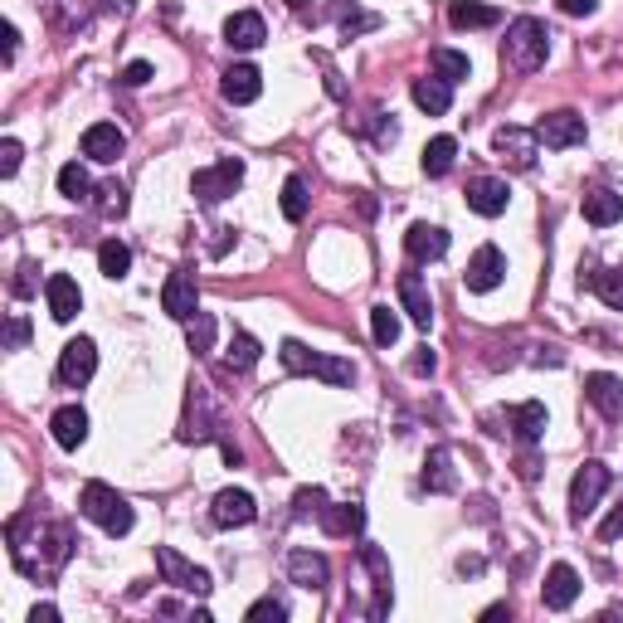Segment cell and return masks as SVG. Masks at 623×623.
Masks as SVG:
<instances>
[{
  "label": "cell",
  "mask_w": 623,
  "mask_h": 623,
  "mask_svg": "<svg viewBox=\"0 0 623 623\" xmlns=\"http://www.w3.org/2000/svg\"><path fill=\"white\" fill-rule=\"evenodd\" d=\"M78 512L88 516V521H98L108 536H127L132 531V507H127V497L117 492V487H108V482H88L83 492H78Z\"/></svg>",
  "instance_id": "obj_1"
},
{
  "label": "cell",
  "mask_w": 623,
  "mask_h": 623,
  "mask_svg": "<svg viewBox=\"0 0 623 623\" xmlns=\"http://www.w3.org/2000/svg\"><path fill=\"white\" fill-rule=\"evenodd\" d=\"M278 356H283V366L293 370V375H312V380H327V385H351V380H356V366H351V361L307 351L302 341H283Z\"/></svg>",
  "instance_id": "obj_2"
},
{
  "label": "cell",
  "mask_w": 623,
  "mask_h": 623,
  "mask_svg": "<svg viewBox=\"0 0 623 623\" xmlns=\"http://www.w3.org/2000/svg\"><path fill=\"white\" fill-rule=\"evenodd\" d=\"M239 185H244V161H239V156H224V161H215V166H205V171L190 176V195H195L200 205H220Z\"/></svg>",
  "instance_id": "obj_3"
},
{
  "label": "cell",
  "mask_w": 623,
  "mask_h": 623,
  "mask_svg": "<svg viewBox=\"0 0 623 623\" xmlns=\"http://www.w3.org/2000/svg\"><path fill=\"white\" fill-rule=\"evenodd\" d=\"M546 54H550V35H546V25L541 20H531V15H521L512 30H507V59H512L516 69H541L546 64Z\"/></svg>",
  "instance_id": "obj_4"
},
{
  "label": "cell",
  "mask_w": 623,
  "mask_h": 623,
  "mask_svg": "<svg viewBox=\"0 0 623 623\" xmlns=\"http://www.w3.org/2000/svg\"><path fill=\"white\" fill-rule=\"evenodd\" d=\"M609 492V468L599 463V458H589L580 473L570 477V516L575 521H585L594 507H599V497Z\"/></svg>",
  "instance_id": "obj_5"
},
{
  "label": "cell",
  "mask_w": 623,
  "mask_h": 623,
  "mask_svg": "<svg viewBox=\"0 0 623 623\" xmlns=\"http://www.w3.org/2000/svg\"><path fill=\"white\" fill-rule=\"evenodd\" d=\"M156 570L166 575V585L185 589V594H210V570H200V565H190V560H181L171 546H156Z\"/></svg>",
  "instance_id": "obj_6"
},
{
  "label": "cell",
  "mask_w": 623,
  "mask_h": 623,
  "mask_svg": "<svg viewBox=\"0 0 623 623\" xmlns=\"http://www.w3.org/2000/svg\"><path fill=\"white\" fill-rule=\"evenodd\" d=\"M93 370H98V346L88 341V336H78V341H69L64 351H59V385H88L93 380Z\"/></svg>",
  "instance_id": "obj_7"
},
{
  "label": "cell",
  "mask_w": 623,
  "mask_h": 623,
  "mask_svg": "<svg viewBox=\"0 0 623 623\" xmlns=\"http://www.w3.org/2000/svg\"><path fill=\"white\" fill-rule=\"evenodd\" d=\"M502 278H507V254H502L497 244H482V249L468 258V273H463V283H468L473 293H492Z\"/></svg>",
  "instance_id": "obj_8"
},
{
  "label": "cell",
  "mask_w": 623,
  "mask_h": 623,
  "mask_svg": "<svg viewBox=\"0 0 623 623\" xmlns=\"http://www.w3.org/2000/svg\"><path fill=\"white\" fill-rule=\"evenodd\" d=\"M536 137H541V147H550V151L580 147V142H585V117H580V112H570V108L550 112V117H541Z\"/></svg>",
  "instance_id": "obj_9"
},
{
  "label": "cell",
  "mask_w": 623,
  "mask_h": 623,
  "mask_svg": "<svg viewBox=\"0 0 623 623\" xmlns=\"http://www.w3.org/2000/svg\"><path fill=\"white\" fill-rule=\"evenodd\" d=\"M507 205H512V190H507V181H497V176H477V181L468 185V210L482 215V220L507 215Z\"/></svg>",
  "instance_id": "obj_10"
},
{
  "label": "cell",
  "mask_w": 623,
  "mask_h": 623,
  "mask_svg": "<svg viewBox=\"0 0 623 623\" xmlns=\"http://www.w3.org/2000/svg\"><path fill=\"white\" fill-rule=\"evenodd\" d=\"M161 307H166L176 322H190V317L200 312V288H195V278H190L185 268L166 278V288H161Z\"/></svg>",
  "instance_id": "obj_11"
},
{
  "label": "cell",
  "mask_w": 623,
  "mask_h": 623,
  "mask_svg": "<svg viewBox=\"0 0 623 623\" xmlns=\"http://www.w3.org/2000/svg\"><path fill=\"white\" fill-rule=\"evenodd\" d=\"M404 254L414 258V263H434V258H443L448 254V229L414 220L409 224V234H404Z\"/></svg>",
  "instance_id": "obj_12"
},
{
  "label": "cell",
  "mask_w": 623,
  "mask_h": 623,
  "mask_svg": "<svg viewBox=\"0 0 623 623\" xmlns=\"http://www.w3.org/2000/svg\"><path fill=\"white\" fill-rule=\"evenodd\" d=\"M585 400L604 414V419H623V380L609 370H594L585 380Z\"/></svg>",
  "instance_id": "obj_13"
},
{
  "label": "cell",
  "mask_w": 623,
  "mask_h": 623,
  "mask_svg": "<svg viewBox=\"0 0 623 623\" xmlns=\"http://www.w3.org/2000/svg\"><path fill=\"white\" fill-rule=\"evenodd\" d=\"M44 302H49V317H54V322H74L78 307H83V293H78V283L69 273H54V278L44 283Z\"/></svg>",
  "instance_id": "obj_14"
},
{
  "label": "cell",
  "mask_w": 623,
  "mask_h": 623,
  "mask_svg": "<svg viewBox=\"0 0 623 623\" xmlns=\"http://www.w3.org/2000/svg\"><path fill=\"white\" fill-rule=\"evenodd\" d=\"M49 434L59 448H83L88 443V414H83V404H64V409H54V419H49Z\"/></svg>",
  "instance_id": "obj_15"
},
{
  "label": "cell",
  "mask_w": 623,
  "mask_h": 623,
  "mask_svg": "<svg viewBox=\"0 0 623 623\" xmlns=\"http://www.w3.org/2000/svg\"><path fill=\"white\" fill-rule=\"evenodd\" d=\"M210 516H215V526H249L258 516V507L244 487H224L220 497H215V507H210Z\"/></svg>",
  "instance_id": "obj_16"
},
{
  "label": "cell",
  "mask_w": 623,
  "mask_h": 623,
  "mask_svg": "<svg viewBox=\"0 0 623 623\" xmlns=\"http://www.w3.org/2000/svg\"><path fill=\"white\" fill-rule=\"evenodd\" d=\"M122 147H127V137H122L112 122H93V127L83 132V156H88V161H98V166L117 161V156H122Z\"/></svg>",
  "instance_id": "obj_17"
},
{
  "label": "cell",
  "mask_w": 623,
  "mask_h": 623,
  "mask_svg": "<svg viewBox=\"0 0 623 623\" xmlns=\"http://www.w3.org/2000/svg\"><path fill=\"white\" fill-rule=\"evenodd\" d=\"M536 132H521V127H502L497 137H492V147L502 151V161H512L516 171H531V161H536Z\"/></svg>",
  "instance_id": "obj_18"
},
{
  "label": "cell",
  "mask_w": 623,
  "mask_h": 623,
  "mask_svg": "<svg viewBox=\"0 0 623 623\" xmlns=\"http://www.w3.org/2000/svg\"><path fill=\"white\" fill-rule=\"evenodd\" d=\"M224 39H229V49H258L268 39V25H263L258 10H234L224 20Z\"/></svg>",
  "instance_id": "obj_19"
},
{
  "label": "cell",
  "mask_w": 623,
  "mask_h": 623,
  "mask_svg": "<svg viewBox=\"0 0 623 623\" xmlns=\"http://www.w3.org/2000/svg\"><path fill=\"white\" fill-rule=\"evenodd\" d=\"M400 302H404V312H409V322L429 331V322H434V297H429L419 273H400Z\"/></svg>",
  "instance_id": "obj_20"
},
{
  "label": "cell",
  "mask_w": 623,
  "mask_h": 623,
  "mask_svg": "<svg viewBox=\"0 0 623 623\" xmlns=\"http://www.w3.org/2000/svg\"><path fill=\"white\" fill-rule=\"evenodd\" d=\"M541 599H546V609H570V604L580 599V575H575V565H565V560L550 565Z\"/></svg>",
  "instance_id": "obj_21"
},
{
  "label": "cell",
  "mask_w": 623,
  "mask_h": 623,
  "mask_svg": "<svg viewBox=\"0 0 623 623\" xmlns=\"http://www.w3.org/2000/svg\"><path fill=\"white\" fill-rule=\"evenodd\" d=\"M224 103H234V108H244V103H254L258 93H263V74H258L254 64H234L220 83Z\"/></svg>",
  "instance_id": "obj_22"
},
{
  "label": "cell",
  "mask_w": 623,
  "mask_h": 623,
  "mask_svg": "<svg viewBox=\"0 0 623 623\" xmlns=\"http://www.w3.org/2000/svg\"><path fill=\"white\" fill-rule=\"evenodd\" d=\"M288 575L302 589H322L331 580V565H327V555H317V550H293L288 555Z\"/></svg>",
  "instance_id": "obj_23"
},
{
  "label": "cell",
  "mask_w": 623,
  "mask_h": 623,
  "mask_svg": "<svg viewBox=\"0 0 623 623\" xmlns=\"http://www.w3.org/2000/svg\"><path fill=\"white\" fill-rule=\"evenodd\" d=\"M361 560H366V570L375 575V604H370V619H385V609H390V560H385V550L380 546H361Z\"/></svg>",
  "instance_id": "obj_24"
},
{
  "label": "cell",
  "mask_w": 623,
  "mask_h": 623,
  "mask_svg": "<svg viewBox=\"0 0 623 623\" xmlns=\"http://www.w3.org/2000/svg\"><path fill=\"white\" fill-rule=\"evenodd\" d=\"M580 210H585V220L594 224V229H609V224L623 220V195H614V190H589Z\"/></svg>",
  "instance_id": "obj_25"
},
{
  "label": "cell",
  "mask_w": 623,
  "mask_h": 623,
  "mask_svg": "<svg viewBox=\"0 0 623 623\" xmlns=\"http://www.w3.org/2000/svg\"><path fill=\"white\" fill-rule=\"evenodd\" d=\"M546 424H550V414H546V404L541 400H526V404H516L512 409V429H516V439L521 443H536L546 434Z\"/></svg>",
  "instance_id": "obj_26"
},
{
  "label": "cell",
  "mask_w": 623,
  "mask_h": 623,
  "mask_svg": "<svg viewBox=\"0 0 623 623\" xmlns=\"http://www.w3.org/2000/svg\"><path fill=\"white\" fill-rule=\"evenodd\" d=\"M414 103L429 112V117H443V112L453 108V83H443V78H414Z\"/></svg>",
  "instance_id": "obj_27"
},
{
  "label": "cell",
  "mask_w": 623,
  "mask_h": 623,
  "mask_svg": "<svg viewBox=\"0 0 623 623\" xmlns=\"http://www.w3.org/2000/svg\"><path fill=\"white\" fill-rule=\"evenodd\" d=\"M448 20H453V30H487V25H497L502 15H497L492 5H477V0H458V5H448Z\"/></svg>",
  "instance_id": "obj_28"
},
{
  "label": "cell",
  "mask_w": 623,
  "mask_h": 623,
  "mask_svg": "<svg viewBox=\"0 0 623 623\" xmlns=\"http://www.w3.org/2000/svg\"><path fill=\"white\" fill-rule=\"evenodd\" d=\"M322 526H327L331 536H361V531H366V512H361L356 502H341V507H327V512H322Z\"/></svg>",
  "instance_id": "obj_29"
},
{
  "label": "cell",
  "mask_w": 623,
  "mask_h": 623,
  "mask_svg": "<svg viewBox=\"0 0 623 623\" xmlns=\"http://www.w3.org/2000/svg\"><path fill=\"white\" fill-rule=\"evenodd\" d=\"M453 156H458V142L453 137H434L424 156H419V166H424V176H448L453 171Z\"/></svg>",
  "instance_id": "obj_30"
},
{
  "label": "cell",
  "mask_w": 623,
  "mask_h": 623,
  "mask_svg": "<svg viewBox=\"0 0 623 623\" xmlns=\"http://www.w3.org/2000/svg\"><path fill=\"white\" fill-rule=\"evenodd\" d=\"M448 463H453L448 448H434V453H429V463H424V487H429V492H453V487H458V477H453Z\"/></svg>",
  "instance_id": "obj_31"
},
{
  "label": "cell",
  "mask_w": 623,
  "mask_h": 623,
  "mask_svg": "<svg viewBox=\"0 0 623 623\" xmlns=\"http://www.w3.org/2000/svg\"><path fill=\"white\" fill-rule=\"evenodd\" d=\"M434 78H443V83H463V78H473V59L458 54V49H434Z\"/></svg>",
  "instance_id": "obj_32"
},
{
  "label": "cell",
  "mask_w": 623,
  "mask_h": 623,
  "mask_svg": "<svg viewBox=\"0 0 623 623\" xmlns=\"http://www.w3.org/2000/svg\"><path fill=\"white\" fill-rule=\"evenodd\" d=\"M400 317H395V307H370V336H375V346H395L400 341Z\"/></svg>",
  "instance_id": "obj_33"
},
{
  "label": "cell",
  "mask_w": 623,
  "mask_h": 623,
  "mask_svg": "<svg viewBox=\"0 0 623 623\" xmlns=\"http://www.w3.org/2000/svg\"><path fill=\"white\" fill-rule=\"evenodd\" d=\"M589 293H599L614 312H623V268H594V288Z\"/></svg>",
  "instance_id": "obj_34"
},
{
  "label": "cell",
  "mask_w": 623,
  "mask_h": 623,
  "mask_svg": "<svg viewBox=\"0 0 623 623\" xmlns=\"http://www.w3.org/2000/svg\"><path fill=\"white\" fill-rule=\"evenodd\" d=\"M98 268H103L108 278H127V268H132V249H127L122 239H108V244L98 249Z\"/></svg>",
  "instance_id": "obj_35"
},
{
  "label": "cell",
  "mask_w": 623,
  "mask_h": 623,
  "mask_svg": "<svg viewBox=\"0 0 623 623\" xmlns=\"http://www.w3.org/2000/svg\"><path fill=\"white\" fill-rule=\"evenodd\" d=\"M185 341H190L195 356H205V351L215 346V317H210V312H195V317L185 322Z\"/></svg>",
  "instance_id": "obj_36"
},
{
  "label": "cell",
  "mask_w": 623,
  "mask_h": 623,
  "mask_svg": "<svg viewBox=\"0 0 623 623\" xmlns=\"http://www.w3.org/2000/svg\"><path fill=\"white\" fill-rule=\"evenodd\" d=\"M59 195H69V200H88V195H93V181H88V171H83L78 161H69V166L59 171Z\"/></svg>",
  "instance_id": "obj_37"
},
{
  "label": "cell",
  "mask_w": 623,
  "mask_h": 623,
  "mask_svg": "<svg viewBox=\"0 0 623 623\" xmlns=\"http://www.w3.org/2000/svg\"><path fill=\"white\" fill-rule=\"evenodd\" d=\"M283 215L288 220H307V185H302V176H288V185H283Z\"/></svg>",
  "instance_id": "obj_38"
},
{
  "label": "cell",
  "mask_w": 623,
  "mask_h": 623,
  "mask_svg": "<svg viewBox=\"0 0 623 623\" xmlns=\"http://www.w3.org/2000/svg\"><path fill=\"white\" fill-rule=\"evenodd\" d=\"M258 351H263V346H258L254 336H249V331H239V336H234V346H229V366H234V370H254L258 366Z\"/></svg>",
  "instance_id": "obj_39"
},
{
  "label": "cell",
  "mask_w": 623,
  "mask_h": 623,
  "mask_svg": "<svg viewBox=\"0 0 623 623\" xmlns=\"http://www.w3.org/2000/svg\"><path fill=\"white\" fill-rule=\"evenodd\" d=\"M322 512H327V492H322V487H302V492L293 497V516H297V521L322 516Z\"/></svg>",
  "instance_id": "obj_40"
},
{
  "label": "cell",
  "mask_w": 623,
  "mask_h": 623,
  "mask_svg": "<svg viewBox=\"0 0 623 623\" xmlns=\"http://www.w3.org/2000/svg\"><path fill=\"white\" fill-rule=\"evenodd\" d=\"M98 210H103V215H122V210H127V190H122V181L98 185Z\"/></svg>",
  "instance_id": "obj_41"
},
{
  "label": "cell",
  "mask_w": 623,
  "mask_h": 623,
  "mask_svg": "<svg viewBox=\"0 0 623 623\" xmlns=\"http://www.w3.org/2000/svg\"><path fill=\"white\" fill-rule=\"evenodd\" d=\"M244 619H249V623H263V619L283 623V619H288V604H283V599H273V594H268V599H258V604H249V614H244Z\"/></svg>",
  "instance_id": "obj_42"
},
{
  "label": "cell",
  "mask_w": 623,
  "mask_h": 623,
  "mask_svg": "<svg viewBox=\"0 0 623 623\" xmlns=\"http://www.w3.org/2000/svg\"><path fill=\"white\" fill-rule=\"evenodd\" d=\"M20 161H25V147H20L15 137H5V142H0V176H15Z\"/></svg>",
  "instance_id": "obj_43"
},
{
  "label": "cell",
  "mask_w": 623,
  "mask_h": 623,
  "mask_svg": "<svg viewBox=\"0 0 623 623\" xmlns=\"http://www.w3.org/2000/svg\"><path fill=\"white\" fill-rule=\"evenodd\" d=\"M623 536V497H619V507L599 521V541H619Z\"/></svg>",
  "instance_id": "obj_44"
},
{
  "label": "cell",
  "mask_w": 623,
  "mask_h": 623,
  "mask_svg": "<svg viewBox=\"0 0 623 623\" xmlns=\"http://www.w3.org/2000/svg\"><path fill=\"white\" fill-rule=\"evenodd\" d=\"M122 83H127V88H142V83H151V64H147V59H132V64L122 69Z\"/></svg>",
  "instance_id": "obj_45"
},
{
  "label": "cell",
  "mask_w": 623,
  "mask_h": 623,
  "mask_svg": "<svg viewBox=\"0 0 623 623\" xmlns=\"http://www.w3.org/2000/svg\"><path fill=\"white\" fill-rule=\"evenodd\" d=\"M25 341H30V322H25V317H10V327H5V346L20 351Z\"/></svg>",
  "instance_id": "obj_46"
},
{
  "label": "cell",
  "mask_w": 623,
  "mask_h": 623,
  "mask_svg": "<svg viewBox=\"0 0 623 623\" xmlns=\"http://www.w3.org/2000/svg\"><path fill=\"white\" fill-rule=\"evenodd\" d=\"M434 366H439V356H434L429 346H419V351L409 356V375H434Z\"/></svg>",
  "instance_id": "obj_47"
},
{
  "label": "cell",
  "mask_w": 623,
  "mask_h": 623,
  "mask_svg": "<svg viewBox=\"0 0 623 623\" xmlns=\"http://www.w3.org/2000/svg\"><path fill=\"white\" fill-rule=\"evenodd\" d=\"M560 10H565V15H594L599 0H560Z\"/></svg>",
  "instance_id": "obj_48"
},
{
  "label": "cell",
  "mask_w": 623,
  "mask_h": 623,
  "mask_svg": "<svg viewBox=\"0 0 623 623\" xmlns=\"http://www.w3.org/2000/svg\"><path fill=\"white\" fill-rule=\"evenodd\" d=\"M0 39H5V64H15V49H20V30H15V25H5V30H0Z\"/></svg>",
  "instance_id": "obj_49"
},
{
  "label": "cell",
  "mask_w": 623,
  "mask_h": 623,
  "mask_svg": "<svg viewBox=\"0 0 623 623\" xmlns=\"http://www.w3.org/2000/svg\"><path fill=\"white\" fill-rule=\"evenodd\" d=\"M30 623H59V609H54V604H35V609H30Z\"/></svg>",
  "instance_id": "obj_50"
},
{
  "label": "cell",
  "mask_w": 623,
  "mask_h": 623,
  "mask_svg": "<svg viewBox=\"0 0 623 623\" xmlns=\"http://www.w3.org/2000/svg\"><path fill=\"white\" fill-rule=\"evenodd\" d=\"M288 5H293V10H307V0H288Z\"/></svg>",
  "instance_id": "obj_51"
}]
</instances>
